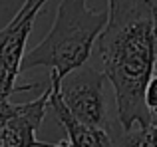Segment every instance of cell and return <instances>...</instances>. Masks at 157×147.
Masks as SVG:
<instances>
[{
    "label": "cell",
    "mask_w": 157,
    "mask_h": 147,
    "mask_svg": "<svg viewBox=\"0 0 157 147\" xmlns=\"http://www.w3.org/2000/svg\"><path fill=\"white\" fill-rule=\"evenodd\" d=\"M104 74L111 81L119 127L153 123L145 88L157 60V8L153 0H109L107 24L98 38Z\"/></svg>",
    "instance_id": "1"
},
{
    "label": "cell",
    "mask_w": 157,
    "mask_h": 147,
    "mask_svg": "<svg viewBox=\"0 0 157 147\" xmlns=\"http://www.w3.org/2000/svg\"><path fill=\"white\" fill-rule=\"evenodd\" d=\"M105 24L107 10L90 8L88 0H62L50 32L24 54L22 72L46 66L62 80L88 62Z\"/></svg>",
    "instance_id": "2"
},
{
    "label": "cell",
    "mask_w": 157,
    "mask_h": 147,
    "mask_svg": "<svg viewBox=\"0 0 157 147\" xmlns=\"http://www.w3.org/2000/svg\"><path fill=\"white\" fill-rule=\"evenodd\" d=\"M48 0H24L14 18L0 30V100H8L16 92L40 88V84H16L22 74L26 42L36 16Z\"/></svg>",
    "instance_id": "3"
},
{
    "label": "cell",
    "mask_w": 157,
    "mask_h": 147,
    "mask_svg": "<svg viewBox=\"0 0 157 147\" xmlns=\"http://www.w3.org/2000/svg\"><path fill=\"white\" fill-rule=\"evenodd\" d=\"M105 80L107 77L104 72H98L84 64L60 80V96L74 117L88 125L109 131L111 123L104 93Z\"/></svg>",
    "instance_id": "4"
},
{
    "label": "cell",
    "mask_w": 157,
    "mask_h": 147,
    "mask_svg": "<svg viewBox=\"0 0 157 147\" xmlns=\"http://www.w3.org/2000/svg\"><path fill=\"white\" fill-rule=\"evenodd\" d=\"M50 107V88L28 104H16L12 117L0 127V147H52L36 137Z\"/></svg>",
    "instance_id": "5"
},
{
    "label": "cell",
    "mask_w": 157,
    "mask_h": 147,
    "mask_svg": "<svg viewBox=\"0 0 157 147\" xmlns=\"http://www.w3.org/2000/svg\"><path fill=\"white\" fill-rule=\"evenodd\" d=\"M111 139L113 147H157V127L153 123L133 125L129 129L119 127L117 133H111Z\"/></svg>",
    "instance_id": "6"
},
{
    "label": "cell",
    "mask_w": 157,
    "mask_h": 147,
    "mask_svg": "<svg viewBox=\"0 0 157 147\" xmlns=\"http://www.w3.org/2000/svg\"><path fill=\"white\" fill-rule=\"evenodd\" d=\"M145 105L149 109V115L151 121L157 119V70L153 72L151 80L147 81V88H145Z\"/></svg>",
    "instance_id": "7"
},
{
    "label": "cell",
    "mask_w": 157,
    "mask_h": 147,
    "mask_svg": "<svg viewBox=\"0 0 157 147\" xmlns=\"http://www.w3.org/2000/svg\"><path fill=\"white\" fill-rule=\"evenodd\" d=\"M153 125H155V127H157V119H155V121H153Z\"/></svg>",
    "instance_id": "8"
}]
</instances>
